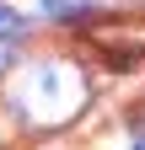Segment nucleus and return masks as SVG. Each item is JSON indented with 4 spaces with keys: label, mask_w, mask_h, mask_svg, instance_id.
Returning <instances> with one entry per match:
<instances>
[{
    "label": "nucleus",
    "mask_w": 145,
    "mask_h": 150,
    "mask_svg": "<svg viewBox=\"0 0 145 150\" xmlns=\"http://www.w3.org/2000/svg\"><path fill=\"white\" fill-rule=\"evenodd\" d=\"M43 16H54V22H70V16H81L86 11V0H38Z\"/></svg>",
    "instance_id": "nucleus-3"
},
{
    "label": "nucleus",
    "mask_w": 145,
    "mask_h": 150,
    "mask_svg": "<svg viewBox=\"0 0 145 150\" xmlns=\"http://www.w3.org/2000/svg\"><path fill=\"white\" fill-rule=\"evenodd\" d=\"M86 43L107 54L113 64H140L145 59V22H92Z\"/></svg>",
    "instance_id": "nucleus-2"
},
{
    "label": "nucleus",
    "mask_w": 145,
    "mask_h": 150,
    "mask_svg": "<svg viewBox=\"0 0 145 150\" xmlns=\"http://www.w3.org/2000/svg\"><path fill=\"white\" fill-rule=\"evenodd\" d=\"M129 150H145V134H140V139H134V145H129Z\"/></svg>",
    "instance_id": "nucleus-5"
},
{
    "label": "nucleus",
    "mask_w": 145,
    "mask_h": 150,
    "mask_svg": "<svg viewBox=\"0 0 145 150\" xmlns=\"http://www.w3.org/2000/svg\"><path fill=\"white\" fill-rule=\"evenodd\" d=\"M11 107H16V118H27V123H65V118H75L86 107V81H81L75 64L43 59L11 91Z\"/></svg>",
    "instance_id": "nucleus-1"
},
{
    "label": "nucleus",
    "mask_w": 145,
    "mask_h": 150,
    "mask_svg": "<svg viewBox=\"0 0 145 150\" xmlns=\"http://www.w3.org/2000/svg\"><path fill=\"white\" fill-rule=\"evenodd\" d=\"M22 32H27V22H22V16H16L11 6H0V43H16Z\"/></svg>",
    "instance_id": "nucleus-4"
}]
</instances>
